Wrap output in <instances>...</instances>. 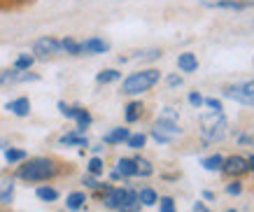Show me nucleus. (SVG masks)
<instances>
[{"mask_svg":"<svg viewBox=\"0 0 254 212\" xmlns=\"http://www.w3.org/2000/svg\"><path fill=\"white\" fill-rule=\"evenodd\" d=\"M59 175V163L52 159H31L26 161L23 166H19L16 170V177L26 182H47Z\"/></svg>","mask_w":254,"mask_h":212,"instance_id":"1","label":"nucleus"},{"mask_svg":"<svg viewBox=\"0 0 254 212\" xmlns=\"http://www.w3.org/2000/svg\"><path fill=\"white\" fill-rule=\"evenodd\" d=\"M159 79H161V72L156 68H147V70H140V72H133V75H128L122 82V93H126V96L145 93V91H149L154 84H159Z\"/></svg>","mask_w":254,"mask_h":212,"instance_id":"2","label":"nucleus"},{"mask_svg":"<svg viewBox=\"0 0 254 212\" xmlns=\"http://www.w3.org/2000/svg\"><path fill=\"white\" fill-rule=\"evenodd\" d=\"M229 121L224 117V112H208L200 117V133L205 140H222L226 136Z\"/></svg>","mask_w":254,"mask_h":212,"instance_id":"3","label":"nucleus"},{"mask_svg":"<svg viewBox=\"0 0 254 212\" xmlns=\"http://www.w3.org/2000/svg\"><path fill=\"white\" fill-rule=\"evenodd\" d=\"M224 98H231L240 105H254V79L250 82H240V84H231L224 89Z\"/></svg>","mask_w":254,"mask_h":212,"instance_id":"4","label":"nucleus"},{"mask_svg":"<svg viewBox=\"0 0 254 212\" xmlns=\"http://www.w3.org/2000/svg\"><path fill=\"white\" fill-rule=\"evenodd\" d=\"M119 194V205H117V210L119 212H140V201H138V191L135 189H128V187H122V189H117Z\"/></svg>","mask_w":254,"mask_h":212,"instance_id":"5","label":"nucleus"},{"mask_svg":"<svg viewBox=\"0 0 254 212\" xmlns=\"http://www.w3.org/2000/svg\"><path fill=\"white\" fill-rule=\"evenodd\" d=\"M61 40L56 38H40L35 45H33V54L38 56V59H49V56H54V54H61Z\"/></svg>","mask_w":254,"mask_h":212,"instance_id":"6","label":"nucleus"},{"mask_svg":"<svg viewBox=\"0 0 254 212\" xmlns=\"http://www.w3.org/2000/svg\"><path fill=\"white\" fill-rule=\"evenodd\" d=\"M222 173L231 175V177H240V175L250 173V168H247V159L245 156H238V154H233V156H229V159H224Z\"/></svg>","mask_w":254,"mask_h":212,"instance_id":"7","label":"nucleus"},{"mask_svg":"<svg viewBox=\"0 0 254 212\" xmlns=\"http://www.w3.org/2000/svg\"><path fill=\"white\" fill-rule=\"evenodd\" d=\"M79 47H82V54L110 52V42H105V40H100V38H89V40H84V42H79Z\"/></svg>","mask_w":254,"mask_h":212,"instance_id":"8","label":"nucleus"},{"mask_svg":"<svg viewBox=\"0 0 254 212\" xmlns=\"http://www.w3.org/2000/svg\"><path fill=\"white\" fill-rule=\"evenodd\" d=\"M5 110L12 112V114H16V117H28V114H31V100L26 98V96L14 98V100H9L7 105H5Z\"/></svg>","mask_w":254,"mask_h":212,"instance_id":"9","label":"nucleus"},{"mask_svg":"<svg viewBox=\"0 0 254 212\" xmlns=\"http://www.w3.org/2000/svg\"><path fill=\"white\" fill-rule=\"evenodd\" d=\"M154 131H159V133H163V136H168V138L180 136V133H182V129L177 126V121L166 119V117H159V119H156Z\"/></svg>","mask_w":254,"mask_h":212,"instance_id":"10","label":"nucleus"},{"mask_svg":"<svg viewBox=\"0 0 254 212\" xmlns=\"http://www.w3.org/2000/svg\"><path fill=\"white\" fill-rule=\"evenodd\" d=\"M177 68L182 70V72H196L198 70V59H196V54L191 52H185L177 56Z\"/></svg>","mask_w":254,"mask_h":212,"instance_id":"11","label":"nucleus"},{"mask_svg":"<svg viewBox=\"0 0 254 212\" xmlns=\"http://www.w3.org/2000/svg\"><path fill=\"white\" fill-rule=\"evenodd\" d=\"M84 205H86V194L84 191H72V194H68V198H65V208H68L70 212L82 210Z\"/></svg>","mask_w":254,"mask_h":212,"instance_id":"12","label":"nucleus"},{"mask_svg":"<svg viewBox=\"0 0 254 212\" xmlns=\"http://www.w3.org/2000/svg\"><path fill=\"white\" fill-rule=\"evenodd\" d=\"M75 121H77V129H75V133H77V136H84L86 129L91 126L93 117L89 114V110H84V107H77V117H75Z\"/></svg>","mask_w":254,"mask_h":212,"instance_id":"13","label":"nucleus"},{"mask_svg":"<svg viewBox=\"0 0 254 212\" xmlns=\"http://www.w3.org/2000/svg\"><path fill=\"white\" fill-rule=\"evenodd\" d=\"M128 129H115V131H110L108 136L103 138V142L105 144H119V142H126L128 140Z\"/></svg>","mask_w":254,"mask_h":212,"instance_id":"14","label":"nucleus"},{"mask_svg":"<svg viewBox=\"0 0 254 212\" xmlns=\"http://www.w3.org/2000/svg\"><path fill=\"white\" fill-rule=\"evenodd\" d=\"M200 166L205 168V170H210V173H219L224 166V156L222 154H212V156H205V159L200 161Z\"/></svg>","mask_w":254,"mask_h":212,"instance_id":"15","label":"nucleus"},{"mask_svg":"<svg viewBox=\"0 0 254 212\" xmlns=\"http://www.w3.org/2000/svg\"><path fill=\"white\" fill-rule=\"evenodd\" d=\"M61 144H68V147H89V140H86V136H77L75 131L72 133H65V136L59 140Z\"/></svg>","mask_w":254,"mask_h":212,"instance_id":"16","label":"nucleus"},{"mask_svg":"<svg viewBox=\"0 0 254 212\" xmlns=\"http://www.w3.org/2000/svg\"><path fill=\"white\" fill-rule=\"evenodd\" d=\"M138 201L140 205H145V208H152V205L159 203V196H156V191L152 187H145V189L138 191Z\"/></svg>","mask_w":254,"mask_h":212,"instance_id":"17","label":"nucleus"},{"mask_svg":"<svg viewBox=\"0 0 254 212\" xmlns=\"http://www.w3.org/2000/svg\"><path fill=\"white\" fill-rule=\"evenodd\" d=\"M117 173L122 175V177H133L135 175V161L133 159H119L117 161Z\"/></svg>","mask_w":254,"mask_h":212,"instance_id":"18","label":"nucleus"},{"mask_svg":"<svg viewBox=\"0 0 254 212\" xmlns=\"http://www.w3.org/2000/svg\"><path fill=\"white\" fill-rule=\"evenodd\" d=\"M35 196L40 201H45V203H54V201H59V189H54V187H38Z\"/></svg>","mask_w":254,"mask_h":212,"instance_id":"19","label":"nucleus"},{"mask_svg":"<svg viewBox=\"0 0 254 212\" xmlns=\"http://www.w3.org/2000/svg\"><path fill=\"white\" fill-rule=\"evenodd\" d=\"M135 175H140V177H149V175L154 173V168H152V163L147 159H142V156H135Z\"/></svg>","mask_w":254,"mask_h":212,"instance_id":"20","label":"nucleus"},{"mask_svg":"<svg viewBox=\"0 0 254 212\" xmlns=\"http://www.w3.org/2000/svg\"><path fill=\"white\" fill-rule=\"evenodd\" d=\"M61 49L65 54H70V56H79V54H82L79 42H77V40H72V38H63L61 40Z\"/></svg>","mask_w":254,"mask_h":212,"instance_id":"21","label":"nucleus"},{"mask_svg":"<svg viewBox=\"0 0 254 212\" xmlns=\"http://www.w3.org/2000/svg\"><path fill=\"white\" fill-rule=\"evenodd\" d=\"M119 77H122V72H117V70L108 68V70H100L98 75H96V82H98V84H112V82H117Z\"/></svg>","mask_w":254,"mask_h":212,"instance_id":"22","label":"nucleus"},{"mask_svg":"<svg viewBox=\"0 0 254 212\" xmlns=\"http://www.w3.org/2000/svg\"><path fill=\"white\" fill-rule=\"evenodd\" d=\"M33 63H35V56H31V54H21V56L14 61V70L16 72H26V70H31Z\"/></svg>","mask_w":254,"mask_h":212,"instance_id":"23","label":"nucleus"},{"mask_svg":"<svg viewBox=\"0 0 254 212\" xmlns=\"http://www.w3.org/2000/svg\"><path fill=\"white\" fill-rule=\"evenodd\" d=\"M140 114H142V103L135 100V103H128V105H126V121H128V124L138 121Z\"/></svg>","mask_w":254,"mask_h":212,"instance_id":"24","label":"nucleus"},{"mask_svg":"<svg viewBox=\"0 0 254 212\" xmlns=\"http://www.w3.org/2000/svg\"><path fill=\"white\" fill-rule=\"evenodd\" d=\"M26 159V151L23 149H16V147H7L5 149V161L7 163H21Z\"/></svg>","mask_w":254,"mask_h":212,"instance_id":"25","label":"nucleus"},{"mask_svg":"<svg viewBox=\"0 0 254 212\" xmlns=\"http://www.w3.org/2000/svg\"><path fill=\"white\" fill-rule=\"evenodd\" d=\"M86 170H89V175H93V177H100V175H103V170H105V166H103V159H100V156H93V159L89 161Z\"/></svg>","mask_w":254,"mask_h":212,"instance_id":"26","label":"nucleus"},{"mask_svg":"<svg viewBox=\"0 0 254 212\" xmlns=\"http://www.w3.org/2000/svg\"><path fill=\"white\" fill-rule=\"evenodd\" d=\"M147 142V136L145 133H133V136H128V140H126V144L131 147V149H142Z\"/></svg>","mask_w":254,"mask_h":212,"instance_id":"27","label":"nucleus"},{"mask_svg":"<svg viewBox=\"0 0 254 212\" xmlns=\"http://www.w3.org/2000/svg\"><path fill=\"white\" fill-rule=\"evenodd\" d=\"M14 196V184L12 182H2V187H0V203H9Z\"/></svg>","mask_w":254,"mask_h":212,"instance_id":"28","label":"nucleus"},{"mask_svg":"<svg viewBox=\"0 0 254 212\" xmlns=\"http://www.w3.org/2000/svg\"><path fill=\"white\" fill-rule=\"evenodd\" d=\"M82 184H84V187H89V189H93V191L103 189V182H98V177H93V175H89V173L82 177Z\"/></svg>","mask_w":254,"mask_h":212,"instance_id":"29","label":"nucleus"},{"mask_svg":"<svg viewBox=\"0 0 254 212\" xmlns=\"http://www.w3.org/2000/svg\"><path fill=\"white\" fill-rule=\"evenodd\" d=\"M159 212H177V208H175V201L170 196H163V198H159Z\"/></svg>","mask_w":254,"mask_h":212,"instance_id":"30","label":"nucleus"},{"mask_svg":"<svg viewBox=\"0 0 254 212\" xmlns=\"http://www.w3.org/2000/svg\"><path fill=\"white\" fill-rule=\"evenodd\" d=\"M16 72L14 68L12 70H0V84H12V82H16Z\"/></svg>","mask_w":254,"mask_h":212,"instance_id":"31","label":"nucleus"},{"mask_svg":"<svg viewBox=\"0 0 254 212\" xmlns=\"http://www.w3.org/2000/svg\"><path fill=\"white\" fill-rule=\"evenodd\" d=\"M135 59H142V61H154V59H161V49H149V52H138Z\"/></svg>","mask_w":254,"mask_h":212,"instance_id":"32","label":"nucleus"},{"mask_svg":"<svg viewBox=\"0 0 254 212\" xmlns=\"http://www.w3.org/2000/svg\"><path fill=\"white\" fill-rule=\"evenodd\" d=\"M203 105H208L210 112H222L224 110V105H222V100L219 98H203Z\"/></svg>","mask_w":254,"mask_h":212,"instance_id":"33","label":"nucleus"},{"mask_svg":"<svg viewBox=\"0 0 254 212\" xmlns=\"http://www.w3.org/2000/svg\"><path fill=\"white\" fill-rule=\"evenodd\" d=\"M59 110H61V114L65 119H75V117H77V107H70V105H65V103H59Z\"/></svg>","mask_w":254,"mask_h":212,"instance_id":"34","label":"nucleus"},{"mask_svg":"<svg viewBox=\"0 0 254 212\" xmlns=\"http://www.w3.org/2000/svg\"><path fill=\"white\" fill-rule=\"evenodd\" d=\"M38 79H40V75H35V72H28V70L16 75V82H38Z\"/></svg>","mask_w":254,"mask_h":212,"instance_id":"35","label":"nucleus"},{"mask_svg":"<svg viewBox=\"0 0 254 212\" xmlns=\"http://www.w3.org/2000/svg\"><path fill=\"white\" fill-rule=\"evenodd\" d=\"M226 194H231V196H238V194H243V184H240L238 180H233L231 184H226Z\"/></svg>","mask_w":254,"mask_h":212,"instance_id":"36","label":"nucleus"},{"mask_svg":"<svg viewBox=\"0 0 254 212\" xmlns=\"http://www.w3.org/2000/svg\"><path fill=\"white\" fill-rule=\"evenodd\" d=\"M189 103H191V105L198 110V107L203 105V96H200L198 91H191V93H189Z\"/></svg>","mask_w":254,"mask_h":212,"instance_id":"37","label":"nucleus"},{"mask_svg":"<svg viewBox=\"0 0 254 212\" xmlns=\"http://www.w3.org/2000/svg\"><path fill=\"white\" fill-rule=\"evenodd\" d=\"M152 138H154L156 142H161V144H166V142H170V140H173V138L163 136V133H159V131H154V129H152Z\"/></svg>","mask_w":254,"mask_h":212,"instance_id":"38","label":"nucleus"},{"mask_svg":"<svg viewBox=\"0 0 254 212\" xmlns=\"http://www.w3.org/2000/svg\"><path fill=\"white\" fill-rule=\"evenodd\" d=\"M168 84L170 86H180V84H182V77L180 75H168Z\"/></svg>","mask_w":254,"mask_h":212,"instance_id":"39","label":"nucleus"},{"mask_svg":"<svg viewBox=\"0 0 254 212\" xmlns=\"http://www.w3.org/2000/svg\"><path fill=\"white\" fill-rule=\"evenodd\" d=\"M193 212H210V210L203 203H196V205H193Z\"/></svg>","mask_w":254,"mask_h":212,"instance_id":"40","label":"nucleus"},{"mask_svg":"<svg viewBox=\"0 0 254 212\" xmlns=\"http://www.w3.org/2000/svg\"><path fill=\"white\" fill-rule=\"evenodd\" d=\"M240 144H252V136H240Z\"/></svg>","mask_w":254,"mask_h":212,"instance_id":"41","label":"nucleus"},{"mask_svg":"<svg viewBox=\"0 0 254 212\" xmlns=\"http://www.w3.org/2000/svg\"><path fill=\"white\" fill-rule=\"evenodd\" d=\"M247 168L254 173V154H250V156H247Z\"/></svg>","mask_w":254,"mask_h":212,"instance_id":"42","label":"nucleus"},{"mask_svg":"<svg viewBox=\"0 0 254 212\" xmlns=\"http://www.w3.org/2000/svg\"><path fill=\"white\" fill-rule=\"evenodd\" d=\"M110 180H112V182H117V180H122V175L117 173V170H112V173H110Z\"/></svg>","mask_w":254,"mask_h":212,"instance_id":"43","label":"nucleus"},{"mask_svg":"<svg viewBox=\"0 0 254 212\" xmlns=\"http://www.w3.org/2000/svg\"><path fill=\"white\" fill-rule=\"evenodd\" d=\"M203 198H205V201H212V198H215V194H212V191H203Z\"/></svg>","mask_w":254,"mask_h":212,"instance_id":"44","label":"nucleus"},{"mask_svg":"<svg viewBox=\"0 0 254 212\" xmlns=\"http://www.w3.org/2000/svg\"><path fill=\"white\" fill-rule=\"evenodd\" d=\"M9 144H7V140H2V138H0V149H7Z\"/></svg>","mask_w":254,"mask_h":212,"instance_id":"45","label":"nucleus"},{"mask_svg":"<svg viewBox=\"0 0 254 212\" xmlns=\"http://www.w3.org/2000/svg\"><path fill=\"white\" fill-rule=\"evenodd\" d=\"M229 212H236V210H229Z\"/></svg>","mask_w":254,"mask_h":212,"instance_id":"46","label":"nucleus"}]
</instances>
